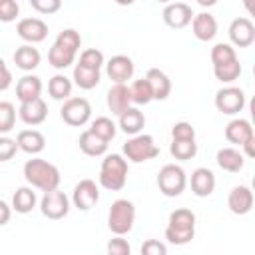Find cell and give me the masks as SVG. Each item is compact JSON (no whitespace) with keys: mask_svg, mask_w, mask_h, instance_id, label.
<instances>
[{"mask_svg":"<svg viewBox=\"0 0 255 255\" xmlns=\"http://www.w3.org/2000/svg\"><path fill=\"white\" fill-rule=\"evenodd\" d=\"M22 171H24V179L32 187H36V189H40L44 193L54 191L60 185V169L54 163H50V161H46L42 157L28 159L24 163V169Z\"/></svg>","mask_w":255,"mask_h":255,"instance_id":"cell-1","label":"cell"},{"mask_svg":"<svg viewBox=\"0 0 255 255\" xmlns=\"http://www.w3.org/2000/svg\"><path fill=\"white\" fill-rule=\"evenodd\" d=\"M195 237V213L187 207H179L169 213L165 239L173 245H187Z\"/></svg>","mask_w":255,"mask_h":255,"instance_id":"cell-2","label":"cell"},{"mask_svg":"<svg viewBox=\"0 0 255 255\" xmlns=\"http://www.w3.org/2000/svg\"><path fill=\"white\" fill-rule=\"evenodd\" d=\"M98 179H100V185L104 189H110V191L124 189V185L128 181V161L124 159V155L108 153L102 159V167H100Z\"/></svg>","mask_w":255,"mask_h":255,"instance_id":"cell-3","label":"cell"},{"mask_svg":"<svg viewBox=\"0 0 255 255\" xmlns=\"http://www.w3.org/2000/svg\"><path fill=\"white\" fill-rule=\"evenodd\" d=\"M135 221V205L129 199H116L108 211V227L114 235H126Z\"/></svg>","mask_w":255,"mask_h":255,"instance_id":"cell-4","label":"cell"},{"mask_svg":"<svg viewBox=\"0 0 255 255\" xmlns=\"http://www.w3.org/2000/svg\"><path fill=\"white\" fill-rule=\"evenodd\" d=\"M124 155L133 161V163H143V161H149L153 157L159 155V147L153 139V135L149 133H137V135H131L124 147H122Z\"/></svg>","mask_w":255,"mask_h":255,"instance_id":"cell-5","label":"cell"},{"mask_svg":"<svg viewBox=\"0 0 255 255\" xmlns=\"http://www.w3.org/2000/svg\"><path fill=\"white\" fill-rule=\"evenodd\" d=\"M157 187L165 197H177L183 193L185 185H187V175L183 171L181 165L175 163H167L159 169L157 173Z\"/></svg>","mask_w":255,"mask_h":255,"instance_id":"cell-6","label":"cell"},{"mask_svg":"<svg viewBox=\"0 0 255 255\" xmlns=\"http://www.w3.org/2000/svg\"><path fill=\"white\" fill-rule=\"evenodd\" d=\"M60 118L72 126V128H80V126H86L92 118V106L86 98H78V96H72L68 98L64 104H62V110H60Z\"/></svg>","mask_w":255,"mask_h":255,"instance_id":"cell-7","label":"cell"},{"mask_svg":"<svg viewBox=\"0 0 255 255\" xmlns=\"http://www.w3.org/2000/svg\"><path fill=\"white\" fill-rule=\"evenodd\" d=\"M215 108L225 116H235L245 108V92L235 86H225L215 94Z\"/></svg>","mask_w":255,"mask_h":255,"instance_id":"cell-8","label":"cell"},{"mask_svg":"<svg viewBox=\"0 0 255 255\" xmlns=\"http://www.w3.org/2000/svg\"><path fill=\"white\" fill-rule=\"evenodd\" d=\"M40 211H42V215L44 217H48V219H62V217H66L68 215V211H70V199H68V195L64 193V191H60V189H54V191H48V193H44V197H42V201H40Z\"/></svg>","mask_w":255,"mask_h":255,"instance_id":"cell-9","label":"cell"},{"mask_svg":"<svg viewBox=\"0 0 255 255\" xmlns=\"http://www.w3.org/2000/svg\"><path fill=\"white\" fill-rule=\"evenodd\" d=\"M100 201V189L94 179H82L72 191V203L80 211H90Z\"/></svg>","mask_w":255,"mask_h":255,"instance_id":"cell-10","label":"cell"},{"mask_svg":"<svg viewBox=\"0 0 255 255\" xmlns=\"http://www.w3.org/2000/svg\"><path fill=\"white\" fill-rule=\"evenodd\" d=\"M16 32H18V36H20L26 44L34 46V44L46 40V36H48V24H46L42 18H36V16H32V18H22V20L18 22V26H16Z\"/></svg>","mask_w":255,"mask_h":255,"instance_id":"cell-11","label":"cell"},{"mask_svg":"<svg viewBox=\"0 0 255 255\" xmlns=\"http://www.w3.org/2000/svg\"><path fill=\"white\" fill-rule=\"evenodd\" d=\"M161 18L163 22L169 26V28H175V30H181L185 28L187 24H191L193 20V10L189 4L185 2H171L163 8L161 12Z\"/></svg>","mask_w":255,"mask_h":255,"instance_id":"cell-12","label":"cell"},{"mask_svg":"<svg viewBox=\"0 0 255 255\" xmlns=\"http://www.w3.org/2000/svg\"><path fill=\"white\" fill-rule=\"evenodd\" d=\"M229 40L233 46L237 48H247L255 42V24L245 18V16H239L235 18L231 24H229Z\"/></svg>","mask_w":255,"mask_h":255,"instance_id":"cell-13","label":"cell"},{"mask_svg":"<svg viewBox=\"0 0 255 255\" xmlns=\"http://www.w3.org/2000/svg\"><path fill=\"white\" fill-rule=\"evenodd\" d=\"M106 74L114 84H126L133 76V62L129 56L116 54L106 62Z\"/></svg>","mask_w":255,"mask_h":255,"instance_id":"cell-14","label":"cell"},{"mask_svg":"<svg viewBox=\"0 0 255 255\" xmlns=\"http://www.w3.org/2000/svg\"><path fill=\"white\" fill-rule=\"evenodd\" d=\"M225 139L229 143H235V145L243 147L245 143L255 141V133H253V128H251V124L247 120L235 118L225 126Z\"/></svg>","mask_w":255,"mask_h":255,"instance_id":"cell-15","label":"cell"},{"mask_svg":"<svg viewBox=\"0 0 255 255\" xmlns=\"http://www.w3.org/2000/svg\"><path fill=\"white\" fill-rule=\"evenodd\" d=\"M227 207L235 215H245L253 209V191L249 185H237L229 191Z\"/></svg>","mask_w":255,"mask_h":255,"instance_id":"cell-16","label":"cell"},{"mask_svg":"<svg viewBox=\"0 0 255 255\" xmlns=\"http://www.w3.org/2000/svg\"><path fill=\"white\" fill-rule=\"evenodd\" d=\"M18 118L26 126H40L48 118V106L42 98H36L32 102H24L18 108Z\"/></svg>","mask_w":255,"mask_h":255,"instance_id":"cell-17","label":"cell"},{"mask_svg":"<svg viewBox=\"0 0 255 255\" xmlns=\"http://www.w3.org/2000/svg\"><path fill=\"white\" fill-rule=\"evenodd\" d=\"M106 104L114 116H122L128 108H131V96H129V86L126 84H114L108 90Z\"/></svg>","mask_w":255,"mask_h":255,"instance_id":"cell-18","label":"cell"},{"mask_svg":"<svg viewBox=\"0 0 255 255\" xmlns=\"http://www.w3.org/2000/svg\"><path fill=\"white\" fill-rule=\"evenodd\" d=\"M189 185L197 197H209L215 189V173L209 167H197L191 171Z\"/></svg>","mask_w":255,"mask_h":255,"instance_id":"cell-19","label":"cell"},{"mask_svg":"<svg viewBox=\"0 0 255 255\" xmlns=\"http://www.w3.org/2000/svg\"><path fill=\"white\" fill-rule=\"evenodd\" d=\"M191 30H193V36L201 42H209L215 38L217 34V20L213 14L209 12H199V14H193V20H191Z\"/></svg>","mask_w":255,"mask_h":255,"instance_id":"cell-20","label":"cell"},{"mask_svg":"<svg viewBox=\"0 0 255 255\" xmlns=\"http://www.w3.org/2000/svg\"><path fill=\"white\" fill-rule=\"evenodd\" d=\"M16 143H18V149H22L24 153L38 155L46 147V137L38 129H22L16 135Z\"/></svg>","mask_w":255,"mask_h":255,"instance_id":"cell-21","label":"cell"},{"mask_svg":"<svg viewBox=\"0 0 255 255\" xmlns=\"http://www.w3.org/2000/svg\"><path fill=\"white\" fill-rule=\"evenodd\" d=\"M145 80L151 88L153 100H165L171 94V80L167 78V74L159 68H149L145 74Z\"/></svg>","mask_w":255,"mask_h":255,"instance_id":"cell-22","label":"cell"},{"mask_svg":"<svg viewBox=\"0 0 255 255\" xmlns=\"http://www.w3.org/2000/svg\"><path fill=\"white\" fill-rule=\"evenodd\" d=\"M42 94V80L34 74H26L18 80L16 84V98L20 100V104L24 102H32L36 98H40Z\"/></svg>","mask_w":255,"mask_h":255,"instance_id":"cell-23","label":"cell"},{"mask_svg":"<svg viewBox=\"0 0 255 255\" xmlns=\"http://www.w3.org/2000/svg\"><path fill=\"white\" fill-rule=\"evenodd\" d=\"M215 161H217V165H219L223 171H229V173H237V171H241L243 165H245L243 153H241L239 149H235V147H221V149H217Z\"/></svg>","mask_w":255,"mask_h":255,"instance_id":"cell-24","label":"cell"},{"mask_svg":"<svg viewBox=\"0 0 255 255\" xmlns=\"http://www.w3.org/2000/svg\"><path fill=\"white\" fill-rule=\"evenodd\" d=\"M120 118V122H118V126H120V129L126 133V135H137L141 129H143V126H145V116H143V112H139L137 108H128L122 116H118Z\"/></svg>","mask_w":255,"mask_h":255,"instance_id":"cell-25","label":"cell"},{"mask_svg":"<svg viewBox=\"0 0 255 255\" xmlns=\"http://www.w3.org/2000/svg\"><path fill=\"white\" fill-rule=\"evenodd\" d=\"M40 60H42V56H40L38 48L30 46V44H22L14 52V64H16V68H20L24 72L36 70L40 66Z\"/></svg>","mask_w":255,"mask_h":255,"instance_id":"cell-26","label":"cell"},{"mask_svg":"<svg viewBox=\"0 0 255 255\" xmlns=\"http://www.w3.org/2000/svg\"><path fill=\"white\" fill-rule=\"evenodd\" d=\"M78 145H80V149H82L86 155H90V157H98V155H104V153L108 151V141H104L102 137H98V135H96L94 131H90V129H86V131L80 133Z\"/></svg>","mask_w":255,"mask_h":255,"instance_id":"cell-27","label":"cell"},{"mask_svg":"<svg viewBox=\"0 0 255 255\" xmlns=\"http://www.w3.org/2000/svg\"><path fill=\"white\" fill-rule=\"evenodd\" d=\"M36 191L32 189V187H18L16 191H14V195H12V209L16 211V213H22V215H26V213H30L34 207H36Z\"/></svg>","mask_w":255,"mask_h":255,"instance_id":"cell-28","label":"cell"},{"mask_svg":"<svg viewBox=\"0 0 255 255\" xmlns=\"http://www.w3.org/2000/svg\"><path fill=\"white\" fill-rule=\"evenodd\" d=\"M72 80L64 74H56L50 78L48 82V94L52 100H58V102H66L68 98H72Z\"/></svg>","mask_w":255,"mask_h":255,"instance_id":"cell-29","label":"cell"},{"mask_svg":"<svg viewBox=\"0 0 255 255\" xmlns=\"http://www.w3.org/2000/svg\"><path fill=\"white\" fill-rule=\"evenodd\" d=\"M100 78H102V74H100V70H92V68H86V66H82V64H76L74 66V84L78 86V88H82V90H92V88H96L98 84H100Z\"/></svg>","mask_w":255,"mask_h":255,"instance_id":"cell-30","label":"cell"},{"mask_svg":"<svg viewBox=\"0 0 255 255\" xmlns=\"http://www.w3.org/2000/svg\"><path fill=\"white\" fill-rule=\"evenodd\" d=\"M74 60H76V52L66 50V48L58 46V44H52V48H50V52H48V62H50V66H54L56 70H66L68 66L74 64Z\"/></svg>","mask_w":255,"mask_h":255,"instance_id":"cell-31","label":"cell"},{"mask_svg":"<svg viewBox=\"0 0 255 255\" xmlns=\"http://www.w3.org/2000/svg\"><path fill=\"white\" fill-rule=\"evenodd\" d=\"M129 96H131V104H135V106H147V104L153 100L151 88H149V84H147L145 78L135 80V82L129 86Z\"/></svg>","mask_w":255,"mask_h":255,"instance_id":"cell-32","label":"cell"},{"mask_svg":"<svg viewBox=\"0 0 255 255\" xmlns=\"http://www.w3.org/2000/svg\"><path fill=\"white\" fill-rule=\"evenodd\" d=\"M90 131H94L98 137H102L104 141H112L114 137H116V124L108 118V116H100V118H96L94 122H92V126L88 128Z\"/></svg>","mask_w":255,"mask_h":255,"instance_id":"cell-33","label":"cell"},{"mask_svg":"<svg viewBox=\"0 0 255 255\" xmlns=\"http://www.w3.org/2000/svg\"><path fill=\"white\" fill-rule=\"evenodd\" d=\"M213 74L219 82L231 84L241 76V64H239V60H233V62H227L221 66H213Z\"/></svg>","mask_w":255,"mask_h":255,"instance_id":"cell-34","label":"cell"},{"mask_svg":"<svg viewBox=\"0 0 255 255\" xmlns=\"http://www.w3.org/2000/svg\"><path fill=\"white\" fill-rule=\"evenodd\" d=\"M169 153H171L175 159H181V161L191 159V157H195V153H197V143H195V139H193V141L171 139V143H169Z\"/></svg>","mask_w":255,"mask_h":255,"instance_id":"cell-35","label":"cell"},{"mask_svg":"<svg viewBox=\"0 0 255 255\" xmlns=\"http://www.w3.org/2000/svg\"><path fill=\"white\" fill-rule=\"evenodd\" d=\"M54 44H58V46H62V48L72 50V52L78 54V50H80V46H82V36H80V32L74 30V28H64L62 32H58Z\"/></svg>","mask_w":255,"mask_h":255,"instance_id":"cell-36","label":"cell"},{"mask_svg":"<svg viewBox=\"0 0 255 255\" xmlns=\"http://www.w3.org/2000/svg\"><path fill=\"white\" fill-rule=\"evenodd\" d=\"M211 62L213 66H221V64H227V62H233L237 60V54H235V48L231 44H225V42H219L211 48Z\"/></svg>","mask_w":255,"mask_h":255,"instance_id":"cell-37","label":"cell"},{"mask_svg":"<svg viewBox=\"0 0 255 255\" xmlns=\"http://www.w3.org/2000/svg\"><path fill=\"white\" fill-rule=\"evenodd\" d=\"M78 64H82L86 68H92V70H102V66L106 64V60H104L102 50H98V48H86L80 54V62Z\"/></svg>","mask_w":255,"mask_h":255,"instance_id":"cell-38","label":"cell"},{"mask_svg":"<svg viewBox=\"0 0 255 255\" xmlns=\"http://www.w3.org/2000/svg\"><path fill=\"white\" fill-rule=\"evenodd\" d=\"M16 124V108L10 102H0V133H8Z\"/></svg>","mask_w":255,"mask_h":255,"instance_id":"cell-39","label":"cell"},{"mask_svg":"<svg viewBox=\"0 0 255 255\" xmlns=\"http://www.w3.org/2000/svg\"><path fill=\"white\" fill-rule=\"evenodd\" d=\"M171 139H183V141H193L195 139V129L189 122H175L171 126Z\"/></svg>","mask_w":255,"mask_h":255,"instance_id":"cell-40","label":"cell"},{"mask_svg":"<svg viewBox=\"0 0 255 255\" xmlns=\"http://www.w3.org/2000/svg\"><path fill=\"white\" fill-rule=\"evenodd\" d=\"M106 251H108V255H131V245L122 235H116L108 241Z\"/></svg>","mask_w":255,"mask_h":255,"instance_id":"cell-41","label":"cell"},{"mask_svg":"<svg viewBox=\"0 0 255 255\" xmlns=\"http://www.w3.org/2000/svg\"><path fill=\"white\" fill-rule=\"evenodd\" d=\"M20 14V6L16 0H0V22H14Z\"/></svg>","mask_w":255,"mask_h":255,"instance_id":"cell-42","label":"cell"},{"mask_svg":"<svg viewBox=\"0 0 255 255\" xmlns=\"http://www.w3.org/2000/svg\"><path fill=\"white\" fill-rule=\"evenodd\" d=\"M18 151V143L16 139L8 137V135H0V161H8L16 155Z\"/></svg>","mask_w":255,"mask_h":255,"instance_id":"cell-43","label":"cell"},{"mask_svg":"<svg viewBox=\"0 0 255 255\" xmlns=\"http://www.w3.org/2000/svg\"><path fill=\"white\" fill-rule=\"evenodd\" d=\"M139 253L141 255H167V247L159 239H145Z\"/></svg>","mask_w":255,"mask_h":255,"instance_id":"cell-44","label":"cell"},{"mask_svg":"<svg viewBox=\"0 0 255 255\" xmlns=\"http://www.w3.org/2000/svg\"><path fill=\"white\" fill-rule=\"evenodd\" d=\"M30 6L38 14H54V12L60 10L62 2L60 0H30Z\"/></svg>","mask_w":255,"mask_h":255,"instance_id":"cell-45","label":"cell"},{"mask_svg":"<svg viewBox=\"0 0 255 255\" xmlns=\"http://www.w3.org/2000/svg\"><path fill=\"white\" fill-rule=\"evenodd\" d=\"M10 86H12V72L6 66V62L0 58V92L8 90Z\"/></svg>","mask_w":255,"mask_h":255,"instance_id":"cell-46","label":"cell"},{"mask_svg":"<svg viewBox=\"0 0 255 255\" xmlns=\"http://www.w3.org/2000/svg\"><path fill=\"white\" fill-rule=\"evenodd\" d=\"M10 217H12V207L4 199H0V227L6 225L10 221Z\"/></svg>","mask_w":255,"mask_h":255,"instance_id":"cell-47","label":"cell"}]
</instances>
